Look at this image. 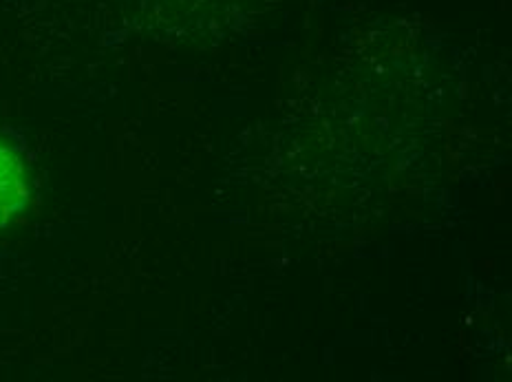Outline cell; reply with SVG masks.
Listing matches in <instances>:
<instances>
[{"label": "cell", "instance_id": "obj_1", "mask_svg": "<svg viewBox=\"0 0 512 382\" xmlns=\"http://www.w3.org/2000/svg\"><path fill=\"white\" fill-rule=\"evenodd\" d=\"M27 186L20 159L0 144V226L25 206Z\"/></svg>", "mask_w": 512, "mask_h": 382}]
</instances>
